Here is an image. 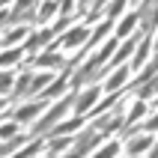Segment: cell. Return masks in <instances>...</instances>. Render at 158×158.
I'll list each match as a JSON object with an SVG mask.
<instances>
[{
	"mask_svg": "<svg viewBox=\"0 0 158 158\" xmlns=\"http://www.w3.org/2000/svg\"><path fill=\"white\" fill-rule=\"evenodd\" d=\"M152 146V131H143V137H137V140L125 143V155H140L143 149H149Z\"/></svg>",
	"mask_w": 158,
	"mask_h": 158,
	"instance_id": "11",
	"label": "cell"
},
{
	"mask_svg": "<svg viewBox=\"0 0 158 158\" xmlns=\"http://www.w3.org/2000/svg\"><path fill=\"white\" fill-rule=\"evenodd\" d=\"M48 137V134H45ZM69 143H72V137H48V155H57V152H63V149H69Z\"/></svg>",
	"mask_w": 158,
	"mask_h": 158,
	"instance_id": "16",
	"label": "cell"
},
{
	"mask_svg": "<svg viewBox=\"0 0 158 158\" xmlns=\"http://www.w3.org/2000/svg\"><path fill=\"white\" fill-rule=\"evenodd\" d=\"M87 36H89V27L84 24V21H81V24H75V27H72V30H69L66 36H60L54 48H66V51H72V48L84 45V39H87Z\"/></svg>",
	"mask_w": 158,
	"mask_h": 158,
	"instance_id": "5",
	"label": "cell"
},
{
	"mask_svg": "<svg viewBox=\"0 0 158 158\" xmlns=\"http://www.w3.org/2000/svg\"><path fill=\"white\" fill-rule=\"evenodd\" d=\"M45 107H48V102H45V98L30 102V105H24V107H18V110H15V123H30V119H36V116H42Z\"/></svg>",
	"mask_w": 158,
	"mask_h": 158,
	"instance_id": "9",
	"label": "cell"
},
{
	"mask_svg": "<svg viewBox=\"0 0 158 158\" xmlns=\"http://www.w3.org/2000/svg\"><path fill=\"white\" fill-rule=\"evenodd\" d=\"M128 3H131V6H137V3H140V0H128Z\"/></svg>",
	"mask_w": 158,
	"mask_h": 158,
	"instance_id": "24",
	"label": "cell"
},
{
	"mask_svg": "<svg viewBox=\"0 0 158 158\" xmlns=\"http://www.w3.org/2000/svg\"><path fill=\"white\" fill-rule=\"evenodd\" d=\"M15 131H18V123H15V119L0 125V137H9V134H15Z\"/></svg>",
	"mask_w": 158,
	"mask_h": 158,
	"instance_id": "22",
	"label": "cell"
},
{
	"mask_svg": "<svg viewBox=\"0 0 158 158\" xmlns=\"http://www.w3.org/2000/svg\"><path fill=\"white\" fill-rule=\"evenodd\" d=\"M51 81H54V75H51L48 69L39 72V75H33V78H30V87H27V96H39V93H42Z\"/></svg>",
	"mask_w": 158,
	"mask_h": 158,
	"instance_id": "10",
	"label": "cell"
},
{
	"mask_svg": "<svg viewBox=\"0 0 158 158\" xmlns=\"http://www.w3.org/2000/svg\"><path fill=\"white\" fill-rule=\"evenodd\" d=\"M30 66H36V69H66V57L63 54H57V48H51V51H45V54H36V57H30V63H27L24 69H30Z\"/></svg>",
	"mask_w": 158,
	"mask_h": 158,
	"instance_id": "4",
	"label": "cell"
},
{
	"mask_svg": "<svg viewBox=\"0 0 158 158\" xmlns=\"http://www.w3.org/2000/svg\"><path fill=\"white\" fill-rule=\"evenodd\" d=\"M98 98H102V84H93V87L87 84V87L81 89L78 96L72 98V107H75V114H78V116H87V114H89V107L96 105Z\"/></svg>",
	"mask_w": 158,
	"mask_h": 158,
	"instance_id": "2",
	"label": "cell"
},
{
	"mask_svg": "<svg viewBox=\"0 0 158 158\" xmlns=\"http://www.w3.org/2000/svg\"><path fill=\"white\" fill-rule=\"evenodd\" d=\"M3 3H9V0H0V6H3Z\"/></svg>",
	"mask_w": 158,
	"mask_h": 158,
	"instance_id": "25",
	"label": "cell"
},
{
	"mask_svg": "<svg viewBox=\"0 0 158 158\" xmlns=\"http://www.w3.org/2000/svg\"><path fill=\"white\" fill-rule=\"evenodd\" d=\"M27 33H30L27 24H12V27H6V30L0 33V45H3V48H12V45H18L21 39H27Z\"/></svg>",
	"mask_w": 158,
	"mask_h": 158,
	"instance_id": "8",
	"label": "cell"
},
{
	"mask_svg": "<svg viewBox=\"0 0 158 158\" xmlns=\"http://www.w3.org/2000/svg\"><path fill=\"white\" fill-rule=\"evenodd\" d=\"M30 78H33V72L27 69L24 75H21V78H15V81H12V89H9V93H12V98H24V96H27V87H30Z\"/></svg>",
	"mask_w": 158,
	"mask_h": 158,
	"instance_id": "13",
	"label": "cell"
},
{
	"mask_svg": "<svg viewBox=\"0 0 158 158\" xmlns=\"http://www.w3.org/2000/svg\"><path fill=\"white\" fill-rule=\"evenodd\" d=\"M72 98H75V96H66V98H60L57 105L45 107V110H42L45 116H42V119H39V123H36V128H33V131H30V134H36V137H45V134L51 131V128H54V125H57V123H60L63 116L69 114V107H72Z\"/></svg>",
	"mask_w": 158,
	"mask_h": 158,
	"instance_id": "1",
	"label": "cell"
},
{
	"mask_svg": "<svg viewBox=\"0 0 158 158\" xmlns=\"http://www.w3.org/2000/svg\"><path fill=\"white\" fill-rule=\"evenodd\" d=\"M128 78H131V69H128V63H119V69H116L114 75H110L105 84H102V93H116V89L123 87Z\"/></svg>",
	"mask_w": 158,
	"mask_h": 158,
	"instance_id": "7",
	"label": "cell"
},
{
	"mask_svg": "<svg viewBox=\"0 0 158 158\" xmlns=\"http://www.w3.org/2000/svg\"><path fill=\"white\" fill-rule=\"evenodd\" d=\"M12 81H15V75H12V72H0V96H9Z\"/></svg>",
	"mask_w": 158,
	"mask_h": 158,
	"instance_id": "19",
	"label": "cell"
},
{
	"mask_svg": "<svg viewBox=\"0 0 158 158\" xmlns=\"http://www.w3.org/2000/svg\"><path fill=\"white\" fill-rule=\"evenodd\" d=\"M125 3H128V0H114V3L107 6V18H119L123 9H125Z\"/></svg>",
	"mask_w": 158,
	"mask_h": 158,
	"instance_id": "20",
	"label": "cell"
},
{
	"mask_svg": "<svg viewBox=\"0 0 158 158\" xmlns=\"http://www.w3.org/2000/svg\"><path fill=\"white\" fill-rule=\"evenodd\" d=\"M3 107H6V98H3V96H0V110H3Z\"/></svg>",
	"mask_w": 158,
	"mask_h": 158,
	"instance_id": "23",
	"label": "cell"
},
{
	"mask_svg": "<svg viewBox=\"0 0 158 158\" xmlns=\"http://www.w3.org/2000/svg\"><path fill=\"white\" fill-rule=\"evenodd\" d=\"M98 140H102V134L89 125V128H84V131H81V137H75V140L69 143V152H66V155H87V152L93 149Z\"/></svg>",
	"mask_w": 158,
	"mask_h": 158,
	"instance_id": "3",
	"label": "cell"
},
{
	"mask_svg": "<svg viewBox=\"0 0 158 158\" xmlns=\"http://www.w3.org/2000/svg\"><path fill=\"white\" fill-rule=\"evenodd\" d=\"M21 57H24V48H15V45L12 48H3V54H0V69H12Z\"/></svg>",
	"mask_w": 158,
	"mask_h": 158,
	"instance_id": "12",
	"label": "cell"
},
{
	"mask_svg": "<svg viewBox=\"0 0 158 158\" xmlns=\"http://www.w3.org/2000/svg\"><path fill=\"white\" fill-rule=\"evenodd\" d=\"M63 89H66V75H63V78H57L54 84H48V87H45V98H51V96H60Z\"/></svg>",
	"mask_w": 158,
	"mask_h": 158,
	"instance_id": "18",
	"label": "cell"
},
{
	"mask_svg": "<svg viewBox=\"0 0 158 158\" xmlns=\"http://www.w3.org/2000/svg\"><path fill=\"white\" fill-rule=\"evenodd\" d=\"M152 42H155V36H152V30H146V33H140V48H137V54H134V60L128 69H140V66H146V60H149V51H152Z\"/></svg>",
	"mask_w": 158,
	"mask_h": 158,
	"instance_id": "6",
	"label": "cell"
},
{
	"mask_svg": "<svg viewBox=\"0 0 158 158\" xmlns=\"http://www.w3.org/2000/svg\"><path fill=\"white\" fill-rule=\"evenodd\" d=\"M134 27H137V12H131L128 18H123V21H119V27H116V36H128V33H134Z\"/></svg>",
	"mask_w": 158,
	"mask_h": 158,
	"instance_id": "17",
	"label": "cell"
},
{
	"mask_svg": "<svg viewBox=\"0 0 158 158\" xmlns=\"http://www.w3.org/2000/svg\"><path fill=\"white\" fill-rule=\"evenodd\" d=\"M57 0H45L42 6H39V12H36V21H39V24H45V21H51L54 15H57Z\"/></svg>",
	"mask_w": 158,
	"mask_h": 158,
	"instance_id": "15",
	"label": "cell"
},
{
	"mask_svg": "<svg viewBox=\"0 0 158 158\" xmlns=\"http://www.w3.org/2000/svg\"><path fill=\"white\" fill-rule=\"evenodd\" d=\"M116 152H119V140H110L107 146H102L96 155H116Z\"/></svg>",
	"mask_w": 158,
	"mask_h": 158,
	"instance_id": "21",
	"label": "cell"
},
{
	"mask_svg": "<svg viewBox=\"0 0 158 158\" xmlns=\"http://www.w3.org/2000/svg\"><path fill=\"white\" fill-rule=\"evenodd\" d=\"M24 140H27V134H9L6 140L0 143V155H15V149H21Z\"/></svg>",
	"mask_w": 158,
	"mask_h": 158,
	"instance_id": "14",
	"label": "cell"
}]
</instances>
